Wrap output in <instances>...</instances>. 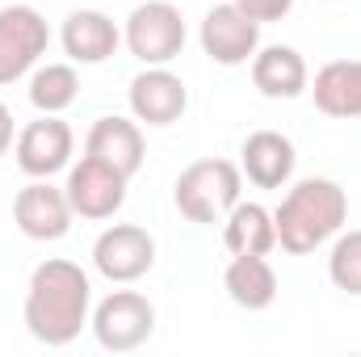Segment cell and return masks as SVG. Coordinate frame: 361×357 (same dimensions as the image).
Listing matches in <instances>:
<instances>
[{
  "label": "cell",
  "instance_id": "5bb4252c",
  "mask_svg": "<svg viewBox=\"0 0 361 357\" xmlns=\"http://www.w3.org/2000/svg\"><path fill=\"white\" fill-rule=\"evenodd\" d=\"M85 156H97V160L114 164L122 177H135V173L143 169V156H147L139 122L118 118V114H114V118H97L92 131H89V139H85Z\"/></svg>",
  "mask_w": 361,
  "mask_h": 357
},
{
  "label": "cell",
  "instance_id": "9a60e30c",
  "mask_svg": "<svg viewBox=\"0 0 361 357\" xmlns=\"http://www.w3.org/2000/svg\"><path fill=\"white\" fill-rule=\"evenodd\" d=\"M59 42L68 51L72 63H105L118 42H122V30L101 13V8H76L63 17V30H59Z\"/></svg>",
  "mask_w": 361,
  "mask_h": 357
},
{
  "label": "cell",
  "instance_id": "7402d4cb",
  "mask_svg": "<svg viewBox=\"0 0 361 357\" xmlns=\"http://www.w3.org/2000/svg\"><path fill=\"white\" fill-rule=\"evenodd\" d=\"M231 4L244 8V13H248L252 21H261V25H265V21H281V17L294 8V0H231Z\"/></svg>",
  "mask_w": 361,
  "mask_h": 357
},
{
  "label": "cell",
  "instance_id": "2e32d148",
  "mask_svg": "<svg viewBox=\"0 0 361 357\" xmlns=\"http://www.w3.org/2000/svg\"><path fill=\"white\" fill-rule=\"evenodd\" d=\"M252 85L269 101H294L311 85L307 59L294 47H265V51L252 55Z\"/></svg>",
  "mask_w": 361,
  "mask_h": 357
},
{
  "label": "cell",
  "instance_id": "3957f363",
  "mask_svg": "<svg viewBox=\"0 0 361 357\" xmlns=\"http://www.w3.org/2000/svg\"><path fill=\"white\" fill-rule=\"evenodd\" d=\"M240 189H244L240 164L219 160V156H206V160H193L177 177L173 202H177V210L189 223H219L240 202Z\"/></svg>",
  "mask_w": 361,
  "mask_h": 357
},
{
  "label": "cell",
  "instance_id": "ffe728a7",
  "mask_svg": "<svg viewBox=\"0 0 361 357\" xmlns=\"http://www.w3.org/2000/svg\"><path fill=\"white\" fill-rule=\"evenodd\" d=\"M80 97V76L72 63H42L30 76V105L38 114H63Z\"/></svg>",
  "mask_w": 361,
  "mask_h": 357
},
{
  "label": "cell",
  "instance_id": "44dd1931",
  "mask_svg": "<svg viewBox=\"0 0 361 357\" xmlns=\"http://www.w3.org/2000/svg\"><path fill=\"white\" fill-rule=\"evenodd\" d=\"M328 277H332L336 290L361 298V227L336 236V244H332V253H328Z\"/></svg>",
  "mask_w": 361,
  "mask_h": 357
},
{
  "label": "cell",
  "instance_id": "ac0fdd59",
  "mask_svg": "<svg viewBox=\"0 0 361 357\" xmlns=\"http://www.w3.org/2000/svg\"><path fill=\"white\" fill-rule=\"evenodd\" d=\"M223 244L231 257H269L277 248V223L261 202H235L223 219Z\"/></svg>",
  "mask_w": 361,
  "mask_h": 357
},
{
  "label": "cell",
  "instance_id": "4fadbf2b",
  "mask_svg": "<svg viewBox=\"0 0 361 357\" xmlns=\"http://www.w3.org/2000/svg\"><path fill=\"white\" fill-rule=\"evenodd\" d=\"M294 143L281 131H252L240 147V173L252 181L257 189H281L294 177Z\"/></svg>",
  "mask_w": 361,
  "mask_h": 357
},
{
  "label": "cell",
  "instance_id": "8fae6325",
  "mask_svg": "<svg viewBox=\"0 0 361 357\" xmlns=\"http://www.w3.org/2000/svg\"><path fill=\"white\" fill-rule=\"evenodd\" d=\"M126 181L114 164L97 160V156H85L72 173H68V202L80 219H114L126 202Z\"/></svg>",
  "mask_w": 361,
  "mask_h": 357
},
{
  "label": "cell",
  "instance_id": "e0dca14e",
  "mask_svg": "<svg viewBox=\"0 0 361 357\" xmlns=\"http://www.w3.org/2000/svg\"><path fill=\"white\" fill-rule=\"evenodd\" d=\"M315 109L328 118H361V59H332L315 72Z\"/></svg>",
  "mask_w": 361,
  "mask_h": 357
},
{
  "label": "cell",
  "instance_id": "9c48e42d",
  "mask_svg": "<svg viewBox=\"0 0 361 357\" xmlns=\"http://www.w3.org/2000/svg\"><path fill=\"white\" fill-rule=\"evenodd\" d=\"M72 147H76L72 126L59 114H42L38 122L21 126V135L13 143V156H17V169L25 177H55V173L68 169Z\"/></svg>",
  "mask_w": 361,
  "mask_h": 357
},
{
  "label": "cell",
  "instance_id": "8992f818",
  "mask_svg": "<svg viewBox=\"0 0 361 357\" xmlns=\"http://www.w3.org/2000/svg\"><path fill=\"white\" fill-rule=\"evenodd\" d=\"M51 47V25L30 4L0 8V85L21 80Z\"/></svg>",
  "mask_w": 361,
  "mask_h": 357
},
{
  "label": "cell",
  "instance_id": "6da1fadb",
  "mask_svg": "<svg viewBox=\"0 0 361 357\" xmlns=\"http://www.w3.org/2000/svg\"><path fill=\"white\" fill-rule=\"evenodd\" d=\"M92 311V286L89 273L76 261L51 257L30 273V290H25V328L34 341L59 349L72 345L80 337V328L89 324Z\"/></svg>",
  "mask_w": 361,
  "mask_h": 357
},
{
  "label": "cell",
  "instance_id": "ba28073f",
  "mask_svg": "<svg viewBox=\"0 0 361 357\" xmlns=\"http://www.w3.org/2000/svg\"><path fill=\"white\" fill-rule=\"evenodd\" d=\"M92 265L101 277L126 286V282H139L147 269L156 265V240L135 227V223H114L97 236L92 244Z\"/></svg>",
  "mask_w": 361,
  "mask_h": 357
},
{
  "label": "cell",
  "instance_id": "30bf717a",
  "mask_svg": "<svg viewBox=\"0 0 361 357\" xmlns=\"http://www.w3.org/2000/svg\"><path fill=\"white\" fill-rule=\"evenodd\" d=\"M76 210L68 202V189L51 185V177H34L13 198V223L30 240H63Z\"/></svg>",
  "mask_w": 361,
  "mask_h": 357
},
{
  "label": "cell",
  "instance_id": "7c38bea8",
  "mask_svg": "<svg viewBox=\"0 0 361 357\" xmlns=\"http://www.w3.org/2000/svg\"><path fill=\"white\" fill-rule=\"evenodd\" d=\"M189 109V89L177 72L169 68H143L130 80V114L135 122L147 126H173L180 114Z\"/></svg>",
  "mask_w": 361,
  "mask_h": 357
},
{
  "label": "cell",
  "instance_id": "277c9868",
  "mask_svg": "<svg viewBox=\"0 0 361 357\" xmlns=\"http://www.w3.org/2000/svg\"><path fill=\"white\" fill-rule=\"evenodd\" d=\"M122 38L143 68H169L185 51V17L169 0H143L130 8Z\"/></svg>",
  "mask_w": 361,
  "mask_h": 357
},
{
  "label": "cell",
  "instance_id": "7a4b0ae2",
  "mask_svg": "<svg viewBox=\"0 0 361 357\" xmlns=\"http://www.w3.org/2000/svg\"><path fill=\"white\" fill-rule=\"evenodd\" d=\"M345 219H349V198L328 177H307L298 185H290V193L273 210L277 244L290 257H307V253L324 248L332 236H341Z\"/></svg>",
  "mask_w": 361,
  "mask_h": 357
},
{
  "label": "cell",
  "instance_id": "d6986e66",
  "mask_svg": "<svg viewBox=\"0 0 361 357\" xmlns=\"http://www.w3.org/2000/svg\"><path fill=\"white\" fill-rule=\"evenodd\" d=\"M223 286H227L231 303L244 311H265L277 298V273L265 257H252V253L231 257V265L223 273Z\"/></svg>",
  "mask_w": 361,
  "mask_h": 357
},
{
  "label": "cell",
  "instance_id": "52a82bcc",
  "mask_svg": "<svg viewBox=\"0 0 361 357\" xmlns=\"http://www.w3.org/2000/svg\"><path fill=\"white\" fill-rule=\"evenodd\" d=\"M197 38H202V51L219 68H240V63H248L261 51V21H252L244 8H235L227 0V4H214L202 17V34Z\"/></svg>",
  "mask_w": 361,
  "mask_h": 357
},
{
  "label": "cell",
  "instance_id": "5b68a950",
  "mask_svg": "<svg viewBox=\"0 0 361 357\" xmlns=\"http://www.w3.org/2000/svg\"><path fill=\"white\" fill-rule=\"evenodd\" d=\"M89 324H92V337H97L101 349H109V353H135L156 332V307L139 290H114L109 298L97 303Z\"/></svg>",
  "mask_w": 361,
  "mask_h": 357
},
{
  "label": "cell",
  "instance_id": "603a6c76",
  "mask_svg": "<svg viewBox=\"0 0 361 357\" xmlns=\"http://www.w3.org/2000/svg\"><path fill=\"white\" fill-rule=\"evenodd\" d=\"M13 147V114H8V105L0 101V156Z\"/></svg>",
  "mask_w": 361,
  "mask_h": 357
}]
</instances>
